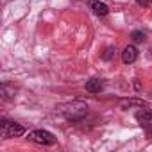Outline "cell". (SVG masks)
I'll return each instance as SVG.
<instances>
[{
    "label": "cell",
    "instance_id": "8",
    "mask_svg": "<svg viewBox=\"0 0 152 152\" xmlns=\"http://www.w3.org/2000/svg\"><path fill=\"white\" fill-rule=\"evenodd\" d=\"M131 106H140V107H143L145 104H143V102H140V100H129V102H124V106H122V107H131Z\"/></svg>",
    "mask_w": 152,
    "mask_h": 152
},
{
    "label": "cell",
    "instance_id": "6",
    "mask_svg": "<svg viewBox=\"0 0 152 152\" xmlns=\"http://www.w3.org/2000/svg\"><path fill=\"white\" fill-rule=\"evenodd\" d=\"M86 90H88L90 93H99V91L102 90V81H100V79H90V81L86 83Z\"/></svg>",
    "mask_w": 152,
    "mask_h": 152
},
{
    "label": "cell",
    "instance_id": "2",
    "mask_svg": "<svg viewBox=\"0 0 152 152\" xmlns=\"http://www.w3.org/2000/svg\"><path fill=\"white\" fill-rule=\"evenodd\" d=\"M29 140L38 143V145H54L56 143V136L45 129H36L29 132Z\"/></svg>",
    "mask_w": 152,
    "mask_h": 152
},
{
    "label": "cell",
    "instance_id": "5",
    "mask_svg": "<svg viewBox=\"0 0 152 152\" xmlns=\"http://www.w3.org/2000/svg\"><path fill=\"white\" fill-rule=\"evenodd\" d=\"M91 9H93V13L97 15V16H107V13H109V7L104 4V2H99V0H91Z\"/></svg>",
    "mask_w": 152,
    "mask_h": 152
},
{
    "label": "cell",
    "instance_id": "1",
    "mask_svg": "<svg viewBox=\"0 0 152 152\" xmlns=\"http://www.w3.org/2000/svg\"><path fill=\"white\" fill-rule=\"evenodd\" d=\"M0 132H2V138L4 140L18 138V136H23L25 134V127L20 125V124L9 122V120H2V122H0Z\"/></svg>",
    "mask_w": 152,
    "mask_h": 152
},
{
    "label": "cell",
    "instance_id": "10",
    "mask_svg": "<svg viewBox=\"0 0 152 152\" xmlns=\"http://www.w3.org/2000/svg\"><path fill=\"white\" fill-rule=\"evenodd\" d=\"M113 52H115L113 48H107L106 54H104V59H111V57H113Z\"/></svg>",
    "mask_w": 152,
    "mask_h": 152
},
{
    "label": "cell",
    "instance_id": "4",
    "mask_svg": "<svg viewBox=\"0 0 152 152\" xmlns=\"http://www.w3.org/2000/svg\"><path fill=\"white\" fill-rule=\"evenodd\" d=\"M136 59H138V50H136V47L127 45V47L124 48V52H122V61H124L125 64H131V63H134Z\"/></svg>",
    "mask_w": 152,
    "mask_h": 152
},
{
    "label": "cell",
    "instance_id": "3",
    "mask_svg": "<svg viewBox=\"0 0 152 152\" xmlns=\"http://www.w3.org/2000/svg\"><path fill=\"white\" fill-rule=\"evenodd\" d=\"M136 120H138V124H140L148 134H152V111H148V109L138 111V113H136Z\"/></svg>",
    "mask_w": 152,
    "mask_h": 152
},
{
    "label": "cell",
    "instance_id": "7",
    "mask_svg": "<svg viewBox=\"0 0 152 152\" xmlns=\"http://www.w3.org/2000/svg\"><path fill=\"white\" fill-rule=\"evenodd\" d=\"M131 38H132V41H134V43H143V41L147 39L145 32H141V31H134V32L131 34Z\"/></svg>",
    "mask_w": 152,
    "mask_h": 152
},
{
    "label": "cell",
    "instance_id": "9",
    "mask_svg": "<svg viewBox=\"0 0 152 152\" xmlns=\"http://www.w3.org/2000/svg\"><path fill=\"white\" fill-rule=\"evenodd\" d=\"M150 2H152V0H136V4H138V6H141V7H148V6H150Z\"/></svg>",
    "mask_w": 152,
    "mask_h": 152
}]
</instances>
